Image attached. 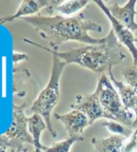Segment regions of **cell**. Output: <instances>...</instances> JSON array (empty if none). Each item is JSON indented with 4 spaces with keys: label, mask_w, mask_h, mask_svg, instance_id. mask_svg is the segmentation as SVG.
Wrapping results in <instances>:
<instances>
[{
    "label": "cell",
    "mask_w": 137,
    "mask_h": 152,
    "mask_svg": "<svg viewBox=\"0 0 137 152\" xmlns=\"http://www.w3.org/2000/svg\"><path fill=\"white\" fill-rule=\"evenodd\" d=\"M9 148V142L5 134L0 135V152H7V149Z\"/></svg>",
    "instance_id": "d6986e66"
},
{
    "label": "cell",
    "mask_w": 137,
    "mask_h": 152,
    "mask_svg": "<svg viewBox=\"0 0 137 152\" xmlns=\"http://www.w3.org/2000/svg\"><path fill=\"white\" fill-rule=\"evenodd\" d=\"M137 151V127L133 129L124 144L122 152H135Z\"/></svg>",
    "instance_id": "ac0fdd59"
},
{
    "label": "cell",
    "mask_w": 137,
    "mask_h": 152,
    "mask_svg": "<svg viewBox=\"0 0 137 152\" xmlns=\"http://www.w3.org/2000/svg\"><path fill=\"white\" fill-rule=\"evenodd\" d=\"M127 137L117 134H112L108 137L91 138L93 152H122V148Z\"/></svg>",
    "instance_id": "7c38bea8"
},
{
    "label": "cell",
    "mask_w": 137,
    "mask_h": 152,
    "mask_svg": "<svg viewBox=\"0 0 137 152\" xmlns=\"http://www.w3.org/2000/svg\"><path fill=\"white\" fill-rule=\"evenodd\" d=\"M70 107L72 109H77L83 112L89 118L90 125L93 124L97 120H100V118L108 120V117L102 107L95 91L90 94L77 95L75 103L72 104Z\"/></svg>",
    "instance_id": "52a82bcc"
},
{
    "label": "cell",
    "mask_w": 137,
    "mask_h": 152,
    "mask_svg": "<svg viewBox=\"0 0 137 152\" xmlns=\"http://www.w3.org/2000/svg\"><path fill=\"white\" fill-rule=\"evenodd\" d=\"M55 3L56 0H23L20 4L19 9L15 13L10 16L0 18V24L13 22L17 19L28 17V15L36 13L42 9H47L50 6H53Z\"/></svg>",
    "instance_id": "30bf717a"
},
{
    "label": "cell",
    "mask_w": 137,
    "mask_h": 152,
    "mask_svg": "<svg viewBox=\"0 0 137 152\" xmlns=\"http://www.w3.org/2000/svg\"><path fill=\"white\" fill-rule=\"evenodd\" d=\"M27 59H28V56L24 53H21V52H13L12 53V62L14 64L27 60Z\"/></svg>",
    "instance_id": "ffe728a7"
},
{
    "label": "cell",
    "mask_w": 137,
    "mask_h": 152,
    "mask_svg": "<svg viewBox=\"0 0 137 152\" xmlns=\"http://www.w3.org/2000/svg\"><path fill=\"white\" fill-rule=\"evenodd\" d=\"M27 104L28 103L22 105L12 104V122L4 134L9 142V148L12 152H27V148L23 146L25 143L34 146V140L28 130L29 118L24 113Z\"/></svg>",
    "instance_id": "5b68a950"
},
{
    "label": "cell",
    "mask_w": 137,
    "mask_h": 152,
    "mask_svg": "<svg viewBox=\"0 0 137 152\" xmlns=\"http://www.w3.org/2000/svg\"><path fill=\"white\" fill-rule=\"evenodd\" d=\"M90 3L88 0H56V3L53 6H50L46 9L50 16L53 12H59L61 16L70 17L80 11Z\"/></svg>",
    "instance_id": "4fadbf2b"
},
{
    "label": "cell",
    "mask_w": 137,
    "mask_h": 152,
    "mask_svg": "<svg viewBox=\"0 0 137 152\" xmlns=\"http://www.w3.org/2000/svg\"><path fill=\"white\" fill-rule=\"evenodd\" d=\"M23 41L50 52L53 56L61 59L66 64H78L81 67L93 71L100 77L108 74L115 65L121 64L126 58L122 45L117 40L112 29L99 44L87 45L62 52L52 50L31 39L24 38Z\"/></svg>",
    "instance_id": "7a4b0ae2"
},
{
    "label": "cell",
    "mask_w": 137,
    "mask_h": 152,
    "mask_svg": "<svg viewBox=\"0 0 137 152\" xmlns=\"http://www.w3.org/2000/svg\"><path fill=\"white\" fill-rule=\"evenodd\" d=\"M102 125L104 127H106L110 133H112L113 134L122 135V136H125L127 138L133 133L132 130H130L129 128L123 126L122 124H120L119 122H116V121H106L103 122Z\"/></svg>",
    "instance_id": "e0dca14e"
},
{
    "label": "cell",
    "mask_w": 137,
    "mask_h": 152,
    "mask_svg": "<svg viewBox=\"0 0 137 152\" xmlns=\"http://www.w3.org/2000/svg\"><path fill=\"white\" fill-rule=\"evenodd\" d=\"M108 77L110 78V80L112 81L113 85L115 86V88L117 89V91H119L124 107L130 111H132L134 114L135 120L133 122V129L136 128L137 127V94L132 88L129 87L127 84L117 80L115 77L112 70L109 71Z\"/></svg>",
    "instance_id": "8fae6325"
},
{
    "label": "cell",
    "mask_w": 137,
    "mask_h": 152,
    "mask_svg": "<svg viewBox=\"0 0 137 152\" xmlns=\"http://www.w3.org/2000/svg\"><path fill=\"white\" fill-rule=\"evenodd\" d=\"M54 117L63 123L68 137L82 136L85 129L90 126V121L87 116L83 112L77 109H73L65 114L56 113Z\"/></svg>",
    "instance_id": "9c48e42d"
},
{
    "label": "cell",
    "mask_w": 137,
    "mask_h": 152,
    "mask_svg": "<svg viewBox=\"0 0 137 152\" xmlns=\"http://www.w3.org/2000/svg\"><path fill=\"white\" fill-rule=\"evenodd\" d=\"M23 22L30 23L39 36L48 41L50 50L58 51L61 46L68 41H77L88 45L99 44L103 38H94L89 32L101 33L103 28L90 20H86L82 13L73 17L61 15L28 16L22 18Z\"/></svg>",
    "instance_id": "6da1fadb"
},
{
    "label": "cell",
    "mask_w": 137,
    "mask_h": 152,
    "mask_svg": "<svg viewBox=\"0 0 137 152\" xmlns=\"http://www.w3.org/2000/svg\"><path fill=\"white\" fill-rule=\"evenodd\" d=\"M79 141H83L82 136H74V137H68L63 141L56 142L52 145L51 147L47 148L44 152H70L72 146Z\"/></svg>",
    "instance_id": "9a60e30c"
},
{
    "label": "cell",
    "mask_w": 137,
    "mask_h": 152,
    "mask_svg": "<svg viewBox=\"0 0 137 152\" xmlns=\"http://www.w3.org/2000/svg\"><path fill=\"white\" fill-rule=\"evenodd\" d=\"M47 129L44 118L38 114H33L28 120V130L34 140L35 152H44L48 147H45L40 142V137L42 132Z\"/></svg>",
    "instance_id": "5bb4252c"
},
{
    "label": "cell",
    "mask_w": 137,
    "mask_h": 152,
    "mask_svg": "<svg viewBox=\"0 0 137 152\" xmlns=\"http://www.w3.org/2000/svg\"><path fill=\"white\" fill-rule=\"evenodd\" d=\"M121 74L126 84L137 94V66L132 64L123 67Z\"/></svg>",
    "instance_id": "2e32d148"
},
{
    "label": "cell",
    "mask_w": 137,
    "mask_h": 152,
    "mask_svg": "<svg viewBox=\"0 0 137 152\" xmlns=\"http://www.w3.org/2000/svg\"><path fill=\"white\" fill-rule=\"evenodd\" d=\"M65 65L66 64L61 59L56 56L52 57V66L49 82L40 91L37 98L32 103L29 109L33 114H38L44 118L47 124V129L53 138L57 137V133L52 126L50 114L60 100V80Z\"/></svg>",
    "instance_id": "3957f363"
},
{
    "label": "cell",
    "mask_w": 137,
    "mask_h": 152,
    "mask_svg": "<svg viewBox=\"0 0 137 152\" xmlns=\"http://www.w3.org/2000/svg\"><path fill=\"white\" fill-rule=\"evenodd\" d=\"M94 91L108 117V121L119 122L133 131L135 116L132 111L124 107L119 91L108 76L103 75L100 77Z\"/></svg>",
    "instance_id": "277c9868"
},
{
    "label": "cell",
    "mask_w": 137,
    "mask_h": 152,
    "mask_svg": "<svg viewBox=\"0 0 137 152\" xmlns=\"http://www.w3.org/2000/svg\"><path fill=\"white\" fill-rule=\"evenodd\" d=\"M93 2L104 13V15L107 17L111 23V29L114 31L117 40H119V42L121 45L125 46L126 49L130 52L133 57V64L137 66V46H136L137 38L133 36L132 31H130L126 27H124L123 25H121L110 14V12L107 10V6L104 4L103 1H102V0H94Z\"/></svg>",
    "instance_id": "8992f818"
},
{
    "label": "cell",
    "mask_w": 137,
    "mask_h": 152,
    "mask_svg": "<svg viewBox=\"0 0 137 152\" xmlns=\"http://www.w3.org/2000/svg\"><path fill=\"white\" fill-rule=\"evenodd\" d=\"M137 0H129L123 6H120L117 2L107 6V10L117 22L130 31H137Z\"/></svg>",
    "instance_id": "ba28073f"
}]
</instances>
